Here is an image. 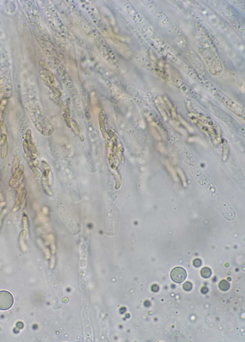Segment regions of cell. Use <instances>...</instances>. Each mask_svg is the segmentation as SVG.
I'll return each instance as SVG.
<instances>
[{
	"label": "cell",
	"instance_id": "3",
	"mask_svg": "<svg viewBox=\"0 0 245 342\" xmlns=\"http://www.w3.org/2000/svg\"><path fill=\"white\" fill-rule=\"evenodd\" d=\"M171 277L172 281L175 283H181L185 280L187 277V273L183 268L176 267L171 271Z\"/></svg>",
	"mask_w": 245,
	"mask_h": 342
},
{
	"label": "cell",
	"instance_id": "13",
	"mask_svg": "<svg viewBox=\"0 0 245 342\" xmlns=\"http://www.w3.org/2000/svg\"><path fill=\"white\" fill-rule=\"evenodd\" d=\"M183 289L185 291H190L193 288V285L190 282H186L183 284Z\"/></svg>",
	"mask_w": 245,
	"mask_h": 342
},
{
	"label": "cell",
	"instance_id": "10",
	"mask_svg": "<svg viewBox=\"0 0 245 342\" xmlns=\"http://www.w3.org/2000/svg\"><path fill=\"white\" fill-rule=\"evenodd\" d=\"M201 276L204 279H208L211 277L212 275V271L209 268H204L201 271Z\"/></svg>",
	"mask_w": 245,
	"mask_h": 342
},
{
	"label": "cell",
	"instance_id": "4",
	"mask_svg": "<svg viewBox=\"0 0 245 342\" xmlns=\"http://www.w3.org/2000/svg\"><path fill=\"white\" fill-rule=\"evenodd\" d=\"M2 139V154L1 156L3 158H6L7 156V148H8V143H7V137L5 135H3L1 137Z\"/></svg>",
	"mask_w": 245,
	"mask_h": 342
},
{
	"label": "cell",
	"instance_id": "8",
	"mask_svg": "<svg viewBox=\"0 0 245 342\" xmlns=\"http://www.w3.org/2000/svg\"><path fill=\"white\" fill-rule=\"evenodd\" d=\"M72 124L75 128H76V131H77L78 133V135L80 136V139L81 141H84V136L83 133V130L81 129V128L80 127L79 125L78 124L76 121H75L73 120L72 121Z\"/></svg>",
	"mask_w": 245,
	"mask_h": 342
},
{
	"label": "cell",
	"instance_id": "15",
	"mask_svg": "<svg viewBox=\"0 0 245 342\" xmlns=\"http://www.w3.org/2000/svg\"><path fill=\"white\" fill-rule=\"evenodd\" d=\"M63 117L64 118V119H65V121H66V122L67 124V125L69 126V127L70 128V127H71V126L70 125L71 123H70V119H69V117H67V114H64L63 115Z\"/></svg>",
	"mask_w": 245,
	"mask_h": 342
},
{
	"label": "cell",
	"instance_id": "14",
	"mask_svg": "<svg viewBox=\"0 0 245 342\" xmlns=\"http://www.w3.org/2000/svg\"><path fill=\"white\" fill-rule=\"evenodd\" d=\"M193 264L195 267L198 268V267H200L202 265V261L199 259H195L193 262Z\"/></svg>",
	"mask_w": 245,
	"mask_h": 342
},
{
	"label": "cell",
	"instance_id": "12",
	"mask_svg": "<svg viewBox=\"0 0 245 342\" xmlns=\"http://www.w3.org/2000/svg\"><path fill=\"white\" fill-rule=\"evenodd\" d=\"M55 100L56 103H57V105L62 109V110L64 111L66 113H69V109L67 108V106L64 105V103L62 102V101L61 99H59V98H57L56 97H55Z\"/></svg>",
	"mask_w": 245,
	"mask_h": 342
},
{
	"label": "cell",
	"instance_id": "2",
	"mask_svg": "<svg viewBox=\"0 0 245 342\" xmlns=\"http://www.w3.org/2000/svg\"><path fill=\"white\" fill-rule=\"evenodd\" d=\"M14 303V298L9 292L5 290L0 291V310H7Z\"/></svg>",
	"mask_w": 245,
	"mask_h": 342
},
{
	"label": "cell",
	"instance_id": "1",
	"mask_svg": "<svg viewBox=\"0 0 245 342\" xmlns=\"http://www.w3.org/2000/svg\"><path fill=\"white\" fill-rule=\"evenodd\" d=\"M36 126L37 130L45 135H50L52 134L54 128L50 121L46 117H40L37 119Z\"/></svg>",
	"mask_w": 245,
	"mask_h": 342
},
{
	"label": "cell",
	"instance_id": "17",
	"mask_svg": "<svg viewBox=\"0 0 245 342\" xmlns=\"http://www.w3.org/2000/svg\"><path fill=\"white\" fill-rule=\"evenodd\" d=\"M208 292V289L206 287H204L201 290V292L203 294H206Z\"/></svg>",
	"mask_w": 245,
	"mask_h": 342
},
{
	"label": "cell",
	"instance_id": "11",
	"mask_svg": "<svg viewBox=\"0 0 245 342\" xmlns=\"http://www.w3.org/2000/svg\"><path fill=\"white\" fill-rule=\"evenodd\" d=\"M230 285L229 282L225 280H223L220 282L219 287L221 290L223 291H227L230 288Z\"/></svg>",
	"mask_w": 245,
	"mask_h": 342
},
{
	"label": "cell",
	"instance_id": "9",
	"mask_svg": "<svg viewBox=\"0 0 245 342\" xmlns=\"http://www.w3.org/2000/svg\"><path fill=\"white\" fill-rule=\"evenodd\" d=\"M25 158H26V160L27 162H28V164L29 165V167L32 170V172L35 174L36 175H38L39 174V172L37 171V169L36 168L35 166H34V163H33L31 159L30 156H28V155H25Z\"/></svg>",
	"mask_w": 245,
	"mask_h": 342
},
{
	"label": "cell",
	"instance_id": "6",
	"mask_svg": "<svg viewBox=\"0 0 245 342\" xmlns=\"http://www.w3.org/2000/svg\"><path fill=\"white\" fill-rule=\"evenodd\" d=\"M26 138L28 139V144L30 145V151L31 150L32 152H33L34 153H36L37 152V150L36 149L35 145H34V143L33 139H32V137H31V133L30 130H28V131L26 132Z\"/></svg>",
	"mask_w": 245,
	"mask_h": 342
},
{
	"label": "cell",
	"instance_id": "5",
	"mask_svg": "<svg viewBox=\"0 0 245 342\" xmlns=\"http://www.w3.org/2000/svg\"><path fill=\"white\" fill-rule=\"evenodd\" d=\"M20 163V156L17 155L14 159L13 166H12V177L14 179H17V171L18 170L19 167V164Z\"/></svg>",
	"mask_w": 245,
	"mask_h": 342
},
{
	"label": "cell",
	"instance_id": "16",
	"mask_svg": "<svg viewBox=\"0 0 245 342\" xmlns=\"http://www.w3.org/2000/svg\"><path fill=\"white\" fill-rule=\"evenodd\" d=\"M152 291L154 292H157L159 290V287L156 284L153 285L151 287Z\"/></svg>",
	"mask_w": 245,
	"mask_h": 342
},
{
	"label": "cell",
	"instance_id": "7",
	"mask_svg": "<svg viewBox=\"0 0 245 342\" xmlns=\"http://www.w3.org/2000/svg\"><path fill=\"white\" fill-rule=\"evenodd\" d=\"M99 125L100 131L104 139L106 137V128L105 124V117L103 116H100L99 117Z\"/></svg>",
	"mask_w": 245,
	"mask_h": 342
}]
</instances>
